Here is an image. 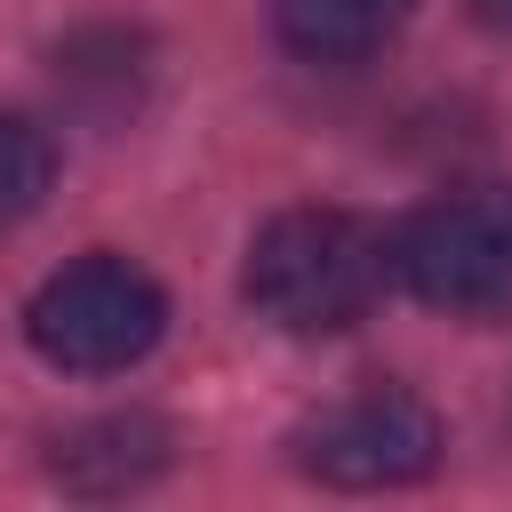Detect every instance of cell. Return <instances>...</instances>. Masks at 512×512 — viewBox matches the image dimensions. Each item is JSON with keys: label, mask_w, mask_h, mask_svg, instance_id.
<instances>
[{"label": "cell", "mask_w": 512, "mask_h": 512, "mask_svg": "<svg viewBox=\"0 0 512 512\" xmlns=\"http://www.w3.org/2000/svg\"><path fill=\"white\" fill-rule=\"evenodd\" d=\"M384 272L456 320H504L512 312V192H448L424 200L392 240Z\"/></svg>", "instance_id": "7a4b0ae2"}, {"label": "cell", "mask_w": 512, "mask_h": 512, "mask_svg": "<svg viewBox=\"0 0 512 512\" xmlns=\"http://www.w3.org/2000/svg\"><path fill=\"white\" fill-rule=\"evenodd\" d=\"M384 288V240L352 208H280L240 264V296L280 336H336L368 320Z\"/></svg>", "instance_id": "6da1fadb"}, {"label": "cell", "mask_w": 512, "mask_h": 512, "mask_svg": "<svg viewBox=\"0 0 512 512\" xmlns=\"http://www.w3.org/2000/svg\"><path fill=\"white\" fill-rule=\"evenodd\" d=\"M168 328V296L144 264L128 256H80L64 264L56 280H40L32 312H24V336L48 368H72V376H112V368H136Z\"/></svg>", "instance_id": "3957f363"}, {"label": "cell", "mask_w": 512, "mask_h": 512, "mask_svg": "<svg viewBox=\"0 0 512 512\" xmlns=\"http://www.w3.org/2000/svg\"><path fill=\"white\" fill-rule=\"evenodd\" d=\"M288 448L328 488H408L440 464V416L400 384H360L352 400L296 424Z\"/></svg>", "instance_id": "277c9868"}, {"label": "cell", "mask_w": 512, "mask_h": 512, "mask_svg": "<svg viewBox=\"0 0 512 512\" xmlns=\"http://www.w3.org/2000/svg\"><path fill=\"white\" fill-rule=\"evenodd\" d=\"M48 176H56V152H48V136H40L32 120L0 112V232H8V224H24V216L40 208Z\"/></svg>", "instance_id": "8992f818"}, {"label": "cell", "mask_w": 512, "mask_h": 512, "mask_svg": "<svg viewBox=\"0 0 512 512\" xmlns=\"http://www.w3.org/2000/svg\"><path fill=\"white\" fill-rule=\"evenodd\" d=\"M408 8L416 0H272V24L312 64H360L408 24Z\"/></svg>", "instance_id": "5b68a950"}, {"label": "cell", "mask_w": 512, "mask_h": 512, "mask_svg": "<svg viewBox=\"0 0 512 512\" xmlns=\"http://www.w3.org/2000/svg\"><path fill=\"white\" fill-rule=\"evenodd\" d=\"M472 16H480L488 32H512V0H472Z\"/></svg>", "instance_id": "52a82bcc"}]
</instances>
